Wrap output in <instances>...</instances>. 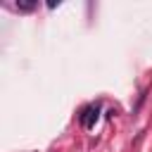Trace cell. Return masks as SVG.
Here are the masks:
<instances>
[{
	"mask_svg": "<svg viewBox=\"0 0 152 152\" xmlns=\"http://www.w3.org/2000/svg\"><path fill=\"white\" fill-rule=\"evenodd\" d=\"M36 5H38L36 0H17V10L19 12H31Z\"/></svg>",
	"mask_w": 152,
	"mask_h": 152,
	"instance_id": "obj_2",
	"label": "cell"
},
{
	"mask_svg": "<svg viewBox=\"0 0 152 152\" xmlns=\"http://www.w3.org/2000/svg\"><path fill=\"white\" fill-rule=\"evenodd\" d=\"M97 114H100L97 104H95V107H88V109L83 112V116H81V124H83V128H93V126H95V121H97Z\"/></svg>",
	"mask_w": 152,
	"mask_h": 152,
	"instance_id": "obj_1",
	"label": "cell"
}]
</instances>
